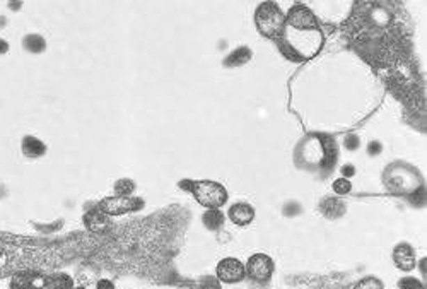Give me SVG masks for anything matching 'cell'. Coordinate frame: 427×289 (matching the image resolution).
<instances>
[{"mask_svg":"<svg viewBox=\"0 0 427 289\" xmlns=\"http://www.w3.org/2000/svg\"><path fill=\"white\" fill-rule=\"evenodd\" d=\"M229 219L238 226H248L255 219V209L246 202H238L229 209Z\"/></svg>","mask_w":427,"mask_h":289,"instance_id":"12","label":"cell"},{"mask_svg":"<svg viewBox=\"0 0 427 289\" xmlns=\"http://www.w3.org/2000/svg\"><path fill=\"white\" fill-rule=\"evenodd\" d=\"M383 288H385V284L381 283L378 277L369 276V277H364V279L359 281V283L355 284V286H352L351 289H383Z\"/></svg>","mask_w":427,"mask_h":289,"instance_id":"17","label":"cell"},{"mask_svg":"<svg viewBox=\"0 0 427 289\" xmlns=\"http://www.w3.org/2000/svg\"><path fill=\"white\" fill-rule=\"evenodd\" d=\"M22 48H24L26 52H29V54H41V52L47 50V41H45L41 35L31 33V35H26L24 38H22Z\"/></svg>","mask_w":427,"mask_h":289,"instance_id":"13","label":"cell"},{"mask_svg":"<svg viewBox=\"0 0 427 289\" xmlns=\"http://www.w3.org/2000/svg\"><path fill=\"white\" fill-rule=\"evenodd\" d=\"M74 289H84V288H74Z\"/></svg>","mask_w":427,"mask_h":289,"instance_id":"25","label":"cell"},{"mask_svg":"<svg viewBox=\"0 0 427 289\" xmlns=\"http://www.w3.org/2000/svg\"><path fill=\"white\" fill-rule=\"evenodd\" d=\"M279 43L284 54L289 55V58L306 60L313 58L321 50L325 43V36L320 28L298 29L286 26Z\"/></svg>","mask_w":427,"mask_h":289,"instance_id":"1","label":"cell"},{"mask_svg":"<svg viewBox=\"0 0 427 289\" xmlns=\"http://www.w3.org/2000/svg\"><path fill=\"white\" fill-rule=\"evenodd\" d=\"M179 187L193 194L195 201L207 209H220L227 202V190L212 180H183Z\"/></svg>","mask_w":427,"mask_h":289,"instance_id":"3","label":"cell"},{"mask_svg":"<svg viewBox=\"0 0 427 289\" xmlns=\"http://www.w3.org/2000/svg\"><path fill=\"white\" fill-rule=\"evenodd\" d=\"M10 289H74L72 277L67 274H45L22 270L10 277Z\"/></svg>","mask_w":427,"mask_h":289,"instance_id":"2","label":"cell"},{"mask_svg":"<svg viewBox=\"0 0 427 289\" xmlns=\"http://www.w3.org/2000/svg\"><path fill=\"white\" fill-rule=\"evenodd\" d=\"M216 274L217 279L223 281V283L226 284L241 283V281L246 277V265L243 264L239 258L227 257L219 262V265H217L216 269Z\"/></svg>","mask_w":427,"mask_h":289,"instance_id":"7","label":"cell"},{"mask_svg":"<svg viewBox=\"0 0 427 289\" xmlns=\"http://www.w3.org/2000/svg\"><path fill=\"white\" fill-rule=\"evenodd\" d=\"M21 151L26 157L36 159V157L47 155V144L35 135H24L21 141Z\"/></svg>","mask_w":427,"mask_h":289,"instance_id":"10","label":"cell"},{"mask_svg":"<svg viewBox=\"0 0 427 289\" xmlns=\"http://www.w3.org/2000/svg\"><path fill=\"white\" fill-rule=\"evenodd\" d=\"M380 149H381L380 142H371L368 151L371 153V155H378V153H380Z\"/></svg>","mask_w":427,"mask_h":289,"instance_id":"21","label":"cell"},{"mask_svg":"<svg viewBox=\"0 0 427 289\" xmlns=\"http://www.w3.org/2000/svg\"><path fill=\"white\" fill-rule=\"evenodd\" d=\"M273 270H275L273 260L265 253L252 255L248 264H246V276L257 283H267L273 276Z\"/></svg>","mask_w":427,"mask_h":289,"instance_id":"6","label":"cell"},{"mask_svg":"<svg viewBox=\"0 0 427 289\" xmlns=\"http://www.w3.org/2000/svg\"><path fill=\"white\" fill-rule=\"evenodd\" d=\"M84 226L92 233H104L110 228V221H108L106 214L95 208L84 214Z\"/></svg>","mask_w":427,"mask_h":289,"instance_id":"11","label":"cell"},{"mask_svg":"<svg viewBox=\"0 0 427 289\" xmlns=\"http://www.w3.org/2000/svg\"><path fill=\"white\" fill-rule=\"evenodd\" d=\"M115 286H113V283H110V281H99V283H97V289H113Z\"/></svg>","mask_w":427,"mask_h":289,"instance_id":"22","label":"cell"},{"mask_svg":"<svg viewBox=\"0 0 427 289\" xmlns=\"http://www.w3.org/2000/svg\"><path fill=\"white\" fill-rule=\"evenodd\" d=\"M7 52H9V43L3 38H0V55H6Z\"/></svg>","mask_w":427,"mask_h":289,"instance_id":"23","label":"cell"},{"mask_svg":"<svg viewBox=\"0 0 427 289\" xmlns=\"http://www.w3.org/2000/svg\"><path fill=\"white\" fill-rule=\"evenodd\" d=\"M352 190V183L349 178H339L333 182V192L339 195H347Z\"/></svg>","mask_w":427,"mask_h":289,"instance_id":"18","label":"cell"},{"mask_svg":"<svg viewBox=\"0 0 427 289\" xmlns=\"http://www.w3.org/2000/svg\"><path fill=\"white\" fill-rule=\"evenodd\" d=\"M400 289H426L424 284L421 281L414 279V277H403L402 281L398 283Z\"/></svg>","mask_w":427,"mask_h":289,"instance_id":"19","label":"cell"},{"mask_svg":"<svg viewBox=\"0 0 427 289\" xmlns=\"http://www.w3.org/2000/svg\"><path fill=\"white\" fill-rule=\"evenodd\" d=\"M354 168H351V164H347L346 168H344V173H346V176H344V178H347V176H351V175H354Z\"/></svg>","mask_w":427,"mask_h":289,"instance_id":"24","label":"cell"},{"mask_svg":"<svg viewBox=\"0 0 427 289\" xmlns=\"http://www.w3.org/2000/svg\"><path fill=\"white\" fill-rule=\"evenodd\" d=\"M344 146H346L347 149H351V151H354V149L359 148V139L355 137V135H347V139L344 141Z\"/></svg>","mask_w":427,"mask_h":289,"instance_id":"20","label":"cell"},{"mask_svg":"<svg viewBox=\"0 0 427 289\" xmlns=\"http://www.w3.org/2000/svg\"><path fill=\"white\" fill-rule=\"evenodd\" d=\"M257 28L265 38L280 41L286 28V14L273 2H264L255 13Z\"/></svg>","mask_w":427,"mask_h":289,"instance_id":"4","label":"cell"},{"mask_svg":"<svg viewBox=\"0 0 427 289\" xmlns=\"http://www.w3.org/2000/svg\"><path fill=\"white\" fill-rule=\"evenodd\" d=\"M224 223V214L220 212V209H207V212L204 214V224L209 230H219Z\"/></svg>","mask_w":427,"mask_h":289,"instance_id":"14","label":"cell"},{"mask_svg":"<svg viewBox=\"0 0 427 289\" xmlns=\"http://www.w3.org/2000/svg\"><path fill=\"white\" fill-rule=\"evenodd\" d=\"M250 57H252V52H250L248 48L241 47L238 48V50H234L233 54L226 58V65H243V63L248 62Z\"/></svg>","mask_w":427,"mask_h":289,"instance_id":"15","label":"cell"},{"mask_svg":"<svg viewBox=\"0 0 427 289\" xmlns=\"http://www.w3.org/2000/svg\"><path fill=\"white\" fill-rule=\"evenodd\" d=\"M101 212L110 216H123V214L140 211L144 208V201L140 197L132 195H113V197H104L96 205Z\"/></svg>","mask_w":427,"mask_h":289,"instance_id":"5","label":"cell"},{"mask_svg":"<svg viewBox=\"0 0 427 289\" xmlns=\"http://www.w3.org/2000/svg\"><path fill=\"white\" fill-rule=\"evenodd\" d=\"M286 26L298 29H316L318 26L316 17L306 6H294L286 16Z\"/></svg>","mask_w":427,"mask_h":289,"instance_id":"8","label":"cell"},{"mask_svg":"<svg viewBox=\"0 0 427 289\" xmlns=\"http://www.w3.org/2000/svg\"><path fill=\"white\" fill-rule=\"evenodd\" d=\"M393 262L400 270L403 272H410L417 265V258H415V251L408 243H400L393 250Z\"/></svg>","mask_w":427,"mask_h":289,"instance_id":"9","label":"cell"},{"mask_svg":"<svg viewBox=\"0 0 427 289\" xmlns=\"http://www.w3.org/2000/svg\"><path fill=\"white\" fill-rule=\"evenodd\" d=\"M113 190L117 195H132L134 190H136V183H134L130 178L117 180Z\"/></svg>","mask_w":427,"mask_h":289,"instance_id":"16","label":"cell"}]
</instances>
